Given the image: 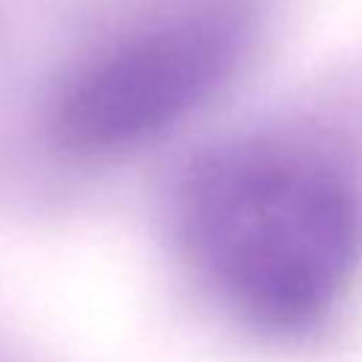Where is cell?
I'll list each match as a JSON object with an SVG mask.
<instances>
[{
  "mask_svg": "<svg viewBox=\"0 0 362 362\" xmlns=\"http://www.w3.org/2000/svg\"><path fill=\"white\" fill-rule=\"evenodd\" d=\"M195 266L266 328L317 320L362 252V195L339 164L288 141H235L204 156L181 189Z\"/></svg>",
  "mask_w": 362,
  "mask_h": 362,
  "instance_id": "obj_1",
  "label": "cell"
},
{
  "mask_svg": "<svg viewBox=\"0 0 362 362\" xmlns=\"http://www.w3.org/2000/svg\"><path fill=\"white\" fill-rule=\"evenodd\" d=\"M235 28L221 17H189L105 51L57 102V130L76 150H119L175 124L229 74Z\"/></svg>",
  "mask_w": 362,
  "mask_h": 362,
  "instance_id": "obj_2",
  "label": "cell"
}]
</instances>
